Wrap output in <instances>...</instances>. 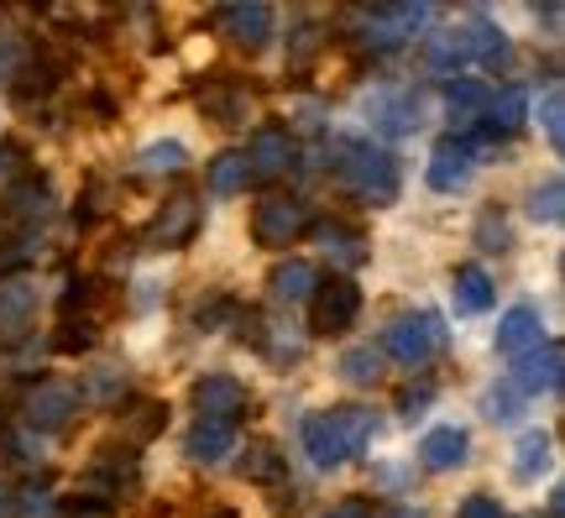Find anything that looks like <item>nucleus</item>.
I'll return each instance as SVG.
<instances>
[{"instance_id":"4c0bfd02","label":"nucleus","mask_w":565,"mask_h":518,"mask_svg":"<svg viewBox=\"0 0 565 518\" xmlns=\"http://www.w3.org/2000/svg\"><path fill=\"white\" fill-rule=\"evenodd\" d=\"M17 514L21 518H53V493H21V503H17Z\"/></svg>"},{"instance_id":"f03ea898","label":"nucleus","mask_w":565,"mask_h":518,"mask_svg":"<svg viewBox=\"0 0 565 518\" xmlns=\"http://www.w3.org/2000/svg\"><path fill=\"white\" fill-rule=\"evenodd\" d=\"M362 315V288L341 273H330V278L315 283V294H309V330L315 336H341L351 330Z\"/></svg>"},{"instance_id":"423d86ee","label":"nucleus","mask_w":565,"mask_h":518,"mask_svg":"<svg viewBox=\"0 0 565 518\" xmlns=\"http://www.w3.org/2000/svg\"><path fill=\"white\" fill-rule=\"evenodd\" d=\"M299 440H303V456L315 461L320 472H335V466H345V461H351V445H345V430H341V419H335V409L303 419Z\"/></svg>"},{"instance_id":"bb28decb","label":"nucleus","mask_w":565,"mask_h":518,"mask_svg":"<svg viewBox=\"0 0 565 518\" xmlns=\"http://www.w3.org/2000/svg\"><path fill=\"white\" fill-rule=\"evenodd\" d=\"M561 215H565V183H561V173H555V179H545V183H534V189H529V220H540V225H561Z\"/></svg>"},{"instance_id":"393cba45","label":"nucleus","mask_w":565,"mask_h":518,"mask_svg":"<svg viewBox=\"0 0 565 518\" xmlns=\"http://www.w3.org/2000/svg\"><path fill=\"white\" fill-rule=\"evenodd\" d=\"M545 466H550V435L545 430H524L519 445H513V472H519V482H534Z\"/></svg>"},{"instance_id":"c03bdc74","label":"nucleus","mask_w":565,"mask_h":518,"mask_svg":"<svg viewBox=\"0 0 565 518\" xmlns=\"http://www.w3.org/2000/svg\"><path fill=\"white\" fill-rule=\"evenodd\" d=\"M11 514V493H6V487H0V518Z\"/></svg>"},{"instance_id":"37998d69","label":"nucleus","mask_w":565,"mask_h":518,"mask_svg":"<svg viewBox=\"0 0 565 518\" xmlns=\"http://www.w3.org/2000/svg\"><path fill=\"white\" fill-rule=\"evenodd\" d=\"M383 518H424V514H414V508H387Z\"/></svg>"},{"instance_id":"c756f323","label":"nucleus","mask_w":565,"mask_h":518,"mask_svg":"<svg viewBox=\"0 0 565 518\" xmlns=\"http://www.w3.org/2000/svg\"><path fill=\"white\" fill-rule=\"evenodd\" d=\"M320 241H324V252H330L335 262H345V267L366 262V241L356 236V231H345V225H324Z\"/></svg>"},{"instance_id":"aec40b11","label":"nucleus","mask_w":565,"mask_h":518,"mask_svg":"<svg viewBox=\"0 0 565 518\" xmlns=\"http://www.w3.org/2000/svg\"><path fill=\"white\" fill-rule=\"evenodd\" d=\"M424 63H429L435 74H445V80H461V68L471 63V47H466L461 27H456V32H435V38L424 42Z\"/></svg>"},{"instance_id":"39448f33","label":"nucleus","mask_w":565,"mask_h":518,"mask_svg":"<svg viewBox=\"0 0 565 518\" xmlns=\"http://www.w3.org/2000/svg\"><path fill=\"white\" fill-rule=\"evenodd\" d=\"M26 430H38V435H58L68 419L79 414V393L68 388V382H38L32 393H26Z\"/></svg>"},{"instance_id":"7ed1b4c3","label":"nucleus","mask_w":565,"mask_h":518,"mask_svg":"<svg viewBox=\"0 0 565 518\" xmlns=\"http://www.w3.org/2000/svg\"><path fill=\"white\" fill-rule=\"evenodd\" d=\"M440 340H445L440 315H398L383 330V351L398 361V367H424V361L435 357Z\"/></svg>"},{"instance_id":"f8f14e48","label":"nucleus","mask_w":565,"mask_h":518,"mask_svg":"<svg viewBox=\"0 0 565 518\" xmlns=\"http://www.w3.org/2000/svg\"><path fill=\"white\" fill-rule=\"evenodd\" d=\"M246 173L252 179H278L282 168H294V137L288 131H278V126H263L257 137L246 141Z\"/></svg>"},{"instance_id":"6e6552de","label":"nucleus","mask_w":565,"mask_h":518,"mask_svg":"<svg viewBox=\"0 0 565 518\" xmlns=\"http://www.w3.org/2000/svg\"><path fill=\"white\" fill-rule=\"evenodd\" d=\"M471 173H477V158H471L466 137H440L435 141V152H429V189H435V194H456V189H466Z\"/></svg>"},{"instance_id":"f704fd0d","label":"nucleus","mask_w":565,"mask_h":518,"mask_svg":"<svg viewBox=\"0 0 565 518\" xmlns=\"http://www.w3.org/2000/svg\"><path fill=\"white\" fill-rule=\"evenodd\" d=\"M540 120H545L550 147H561V141H565V95H561V89H550V95H545V105H540Z\"/></svg>"},{"instance_id":"72a5a7b5","label":"nucleus","mask_w":565,"mask_h":518,"mask_svg":"<svg viewBox=\"0 0 565 518\" xmlns=\"http://www.w3.org/2000/svg\"><path fill=\"white\" fill-rule=\"evenodd\" d=\"M84 393H89L95 403H116V399L126 393V372H121V367H95V372H89V388H84Z\"/></svg>"},{"instance_id":"b1692460","label":"nucleus","mask_w":565,"mask_h":518,"mask_svg":"<svg viewBox=\"0 0 565 518\" xmlns=\"http://www.w3.org/2000/svg\"><path fill=\"white\" fill-rule=\"evenodd\" d=\"M137 168L141 173H183L189 168V147L179 137H162V141H147L137 152Z\"/></svg>"},{"instance_id":"a19ab883","label":"nucleus","mask_w":565,"mask_h":518,"mask_svg":"<svg viewBox=\"0 0 565 518\" xmlns=\"http://www.w3.org/2000/svg\"><path fill=\"white\" fill-rule=\"evenodd\" d=\"M324 518H372V508H366V503H356V498H351V503H341V508H330V514H324Z\"/></svg>"},{"instance_id":"9d476101","label":"nucleus","mask_w":565,"mask_h":518,"mask_svg":"<svg viewBox=\"0 0 565 518\" xmlns=\"http://www.w3.org/2000/svg\"><path fill=\"white\" fill-rule=\"evenodd\" d=\"M221 27L242 53H263L267 38H273V6H263V0H252V6H225Z\"/></svg>"},{"instance_id":"4468645a","label":"nucleus","mask_w":565,"mask_h":518,"mask_svg":"<svg viewBox=\"0 0 565 518\" xmlns=\"http://www.w3.org/2000/svg\"><path fill=\"white\" fill-rule=\"evenodd\" d=\"M194 225H200V204L189 200V194H179V200L162 204V215L152 220L147 246H152V252H173V246H183V241L194 236Z\"/></svg>"},{"instance_id":"dca6fc26","label":"nucleus","mask_w":565,"mask_h":518,"mask_svg":"<svg viewBox=\"0 0 565 518\" xmlns=\"http://www.w3.org/2000/svg\"><path fill=\"white\" fill-rule=\"evenodd\" d=\"M466 456H471V435L461 424H435L419 440V461L429 472H456V466H466Z\"/></svg>"},{"instance_id":"6ab92c4d","label":"nucleus","mask_w":565,"mask_h":518,"mask_svg":"<svg viewBox=\"0 0 565 518\" xmlns=\"http://www.w3.org/2000/svg\"><path fill=\"white\" fill-rule=\"evenodd\" d=\"M461 32H466V47H471V63H482V68H508L513 47H508L503 27H492V21L477 11V17H471V27H461Z\"/></svg>"},{"instance_id":"f257e3e1","label":"nucleus","mask_w":565,"mask_h":518,"mask_svg":"<svg viewBox=\"0 0 565 518\" xmlns=\"http://www.w3.org/2000/svg\"><path fill=\"white\" fill-rule=\"evenodd\" d=\"M335 168H341V179L362 194L366 204H393L398 200V189H404V179H398V162H393V152H383L377 141L366 137H345L335 141Z\"/></svg>"},{"instance_id":"49530a36","label":"nucleus","mask_w":565,"mask_h":518,"mask_svg":"<svg viewBox=\"0 0 565 518\" xmlns=\"http://www.w3.org/2000/svg\"><path fill=\"white\" fill-rule=\"evenodd\" d=\"M524 518H540V514H524ZM545 518H550V514H545Z\"/></svg>"},{"instance_id":"a18cd8bd","label":"nucleus","mask_w":565,"mask_h":518,"mask_svg":"<svg viewBox=\"0 0 565 518\" xmlns=\"http://www.w3.org/2000/svg\"><path fill=\"white\" fill-rule=\"evenodd\" d=\"M215 518H236V514H215Z\"/></svg>"},{"instance_id":"a211bd4d","label":"nucleus","mask_w":565,"mask_h":518,"mask_svg":"<svg viewBox=\"0 0 565 518\" xmlns=\"http://www.w3.org/2000/svg\"><path fill=\"white\" fill-rule=\"evenodd\" d=\"M315 283H320V273H315V262L288 257V262H278V267L267 273V294H273L278 304H303L309 294H315Z\"/></svg>"},{"instance_id":"58836bf2","label":"nucleus","mask_w":565,"mask_h":518,"mask_svg":"<svg viewBox=\"0 0 565 518\" xmlns=\"http://www.w3.org/2000/svg\"><path fill=\"white\" fill-rule=\"evenodd\" d=\"M95 340V330L89 325H63V336H58V351H84Z\"/></svg>"},{"instance_id":"0eeeda50","label":"nucleus","mask_w":565,"mask_h":518,"mask_svg":"<svg viewBox=\"0 0 565 518\" xmlns=\"http://www.w3.org/2000/svg\"><path fill=\"white\" fill-rule=\"evenodd\" d=\"M561 372H565V346L561 340H540L534 351L519 357V367H513L508 382H513L524 399H534V393H555V388H561Z\"/></svg>"},{"instance_id":"a878e982","label":"nucleus","mask_w":565,"mask_h":518,"mask_svg":"<svg viewBox=\"0 0 565 518\" xmlns=\"http://www.w3.org/2000/svg\"><path fill=\"white\" fill-rule=\"evenodd\" d=\"M204 179H210V194H242L246 183H252V173H246V158L242 152H221V158L210 162V173H204Z\"/></svg>"},{"instance_id":"4be33fe9","label":"nucleus","mask_w":565,"mask_h":518,"mask_svg":"<svg viewBox=\"0 0 565 518\" xmlns=\"http://www.w3.org/2000/svg\"><path fill=\"white\" fill-rule=\"evenodd\" d=\"M366 110H372V120H377L383 131H393V137H408V131L419 126V101H414V95H377Z\"/></svg>"},{"instance_id":"79ce46f5","label":"nucleus","mask_w":565,"mask_h":518,"mask_svg":"<svg viewBox=\"0 0 565 518\" xmlns=\"http://www.w3.org/2000/svg\"><path fill=\"white\" fill-rule=\"evenodd\" d=\"M315 38H320V32H315V27H303V32H299V53H294V59H309V53H315Z\"/></svg>"},{"instance_id":"c85d7f7f","label":"nucleus","mask_w":565,"mask_h":518,"mask_svg":"<svg viewBox=\"0 0 565 518\" xmlns=\"http://www.w3.org/2000/svg\"><path fill=\"white\" fill-rule=\"evenodd\" d=\"M524 393H519V388H513V382H492V388H487V399H482V409H487V419H492V424H513V419L524 414Z\"/></svg>"},{"instance_id":"2eb2a0df","label":"nucleus","mask_w":565,"mask_h":518,"mask_svg":"<svg viewBox=\"0 0 565 518\" xmlns=\"http://www.w3.org/2000/svg\"><path fill=\"white\" fill-rule=\"evenodd\" d=\"M38 315V283L32 278H0V336L17 340Z\"/></svg>"},{"instance_id":"473e14b6","label":"nucleus","mask_w":565,"mask_h":518,"mask_svg":"<svg viewBox=\"0 0 565 518\" xmlns=\"http://www.w3.org/2000/svg\"><path fill=\"white\" fill-rule=\"evenodd\" d=\"M242 472L252 482H278L282 477V456L273 451V445H252V451H246V461H242Z\"/></svg>"},{"instance_id":"20e7f679","label":"nucleus","mask_w":565,"mask_h":518,"mask_svg":"<svg viewBox=\"0 0 565 518\" xmlns=\"http://www.w3.org/2000/svg\"><path fill=\"white\" fill-rule=\"evenodd\" d=\"M303 225H309V204L299 194H273L257 204L252 236H257V246H288L294 236H303Z\"/></svg>"},{"instance_id":"f3484780","label":"nucleus","mask_w":565,"mask_h":518,"mask_svg":"<svg viewBox=\"0 0 565 518\" xmlns=\"http://www.w3.org/2000/svg\"><path fill=\"white\" fill-rule=\"evenodd\" d=\"M492 299H498V288H492L482 262H461L456 278H450V304H456V315H487Z\"/></svg>"},{"instance_id":"9b49d317","label":"nucleus","mask_w":565,"mask_h":518,"mask_svg":"<svg viewBox=\"0 0 565 518\" xmlns=\"http://www.w3.org/2000/svg\"><path fill=\"white\" fill-rule=\"evenodd\" d=\"M540 340H545V319H540V309H534V304H513V309L498 319L492 346H498V357H524V351H534Z\"/></svg>"},{"instance_id":"c9c22d12","label":"nucleus","mask_w":565,"mask_h":518,"mask_svg":"<svg viewBox=\"0 0 565 518\" xmlns=\"http://www.w3.org/2000/svg\"><path fill=\"white\" fill-rule=\"evenodd\" d=\"M477 246H482V252H508V220L487 210V215L477 220Z\"/></svg>"},{"instance_id":"2f4dec72","label":"nucleus","mask_w":565,"mask_h":518,"mask_svg":"<svg viewBox=\"0 0 565 518\" xmlns=\"http://www.w3.org/2000/svg\"><path fill=\"white\" fill-rule=\"evenodd\" d=\"M204 110H210V116L215 120H225V126H236V120H246V89H221V95H204Z\"/></svg>"},{"instance_id":"1a4fd4ad","label":"nucleus","mask_w":565,"mask_h":518,"mask_svg":"<svg viewBox=\"0 0 565 518\" xmlns=\"http://www.w3.org/2000/svg\"><path fill=\"white\" fill-rule=\"evenodd\" d=\"M183 456L200 461V466H221L225 456H236V424L231 419H194L189 435H183Z\"/></svg>"},{"instance_id":"e433bc0d","label":"nucleus","mask_w":565,"mask_h":518,"mask_svg":"<svg viewBox=\"0 0 565 518\" xmlns=\"http://www.w3.org/2000/svg\"><path fill=\"white\" fill-rule=\"evenodd\" d=\"M456 518H503V508H498V498H487V493H471V498L456 508Z\"/></svg>"},{"instance_id":"cd10ccee","label":"nucleus","mask_w":565,"mask_h":518,"mask_svg":"<svg viewBox=\"0 0 565 518\" xmlns=\"http://www.w3.org/2000/svg\"><path fill=\"white\" fill-rule=\"evenodd\" d=\"M341 378L356 382V388H372V382L383 378V351H372V346H345L341 351Z\"/></svg>"},{"instance_id":"5701e85b","label":"nucleus","mask_w":565,"mask_h":518,"mask_svg":"<svg viewBox=\"0 0 565 518\" xmlns=\"http://www.w3.org/2000/svg\"><path fill=\"white\" fill-rule=\"evenodd\" d=\"M487 105H492V89L482 80H445V110L456 120L487 116Z\"/></svg>"},{"instance_id":"412c9836","label":"nucleus","mask_w":565,"mask_h":518,"mask_svg":"<svg viewBox=\"0 0 565 518\" xmlns=\"http://www.w3.org/2000/svg\"><path fill=\"white\" fill-rule=\"evenodd\" d=\"M524 120H529V89H524V84H508V89H498V95H492V105H487V126H492L498 137L524 131Z\"/></svg>"},{"instance_id":"ea45409f","label":"nucleus","mask_w":565,"mask_h":518,"mask_svg":"<svg viewBox=\"0 0 565 518\" xmlns=\"http://www.w3.org/2000/svg\"><path fill=\"white\" fill-rule=\"evenodd\" d=\"M429 399H435V388H429V382H419V388H408L404 399H398V409H404V414L414 419V414H419V409H424V403H429Z\"/></svg>"},{"instance_id":"7c9ffc66","label":"nucleus","mask_w":565,"mask_h":518,"mask_svg":"<svg viewBox=\"0 0 565 518\" xmlns=\"http://www.w3.org/2000/svg\"><path fill=\"white\" fill-rule=\"evenodd\" d=\"M335 419H341V430H345V445H351V456L362 451L366 440L377 435V419L366 414V409H335Z\"/></svg>"},{"instance_id":"ddd939ff","label":"nucleus","mask_w":565,"mask_h":518,"mask_svg":"<svg viewBox=\"0 0 565 518\" xmlns=\"http://www.w3.org/2000/svg\"><path fill=\"white\" fill-rule=\"evenodd\" d=\"M194 409H200L204 419H231V424H236V414L246 409V388L236 378H225V372H204V378L194 382Z\"/></svg>"}]
</instances>
